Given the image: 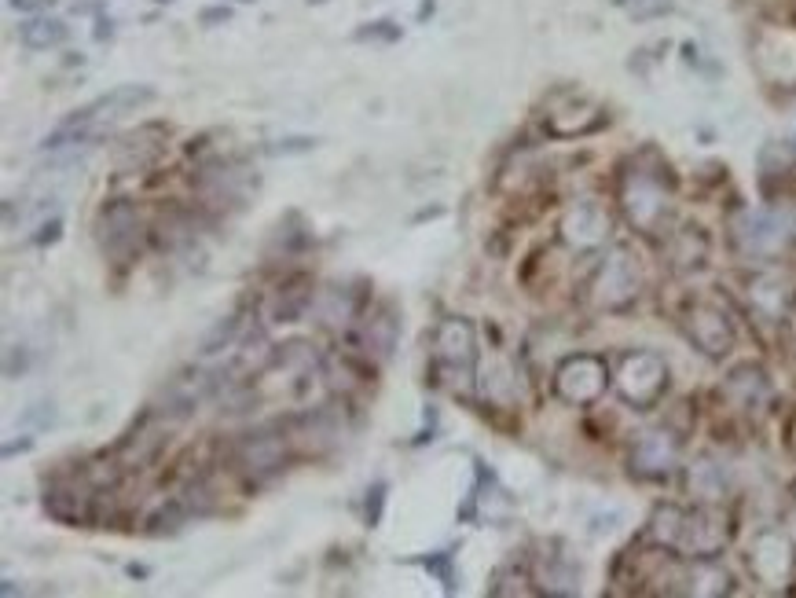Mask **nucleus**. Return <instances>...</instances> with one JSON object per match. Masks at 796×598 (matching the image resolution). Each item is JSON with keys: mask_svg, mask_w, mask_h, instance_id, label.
<instances>
[{"mask_svg": "<svg viewBox=\"0 0 796 598\" xmlns=\"http://www.w3.org/2000/svg\"><path fill=\"white\" fill-rule=\"evenodd\" d=\"M166 415H158V411H147L144 419L136 422V430L129 433L122 441V448H118V459H122V466H144L151 463L158 452H162V444H166Z\"/></svg>", "mask_w": 796, "mask_h": 598, "instance_id": "nucleus-16", "label": "nucleus"}, {"mask_svg": "<svg viewBox=\"0 0 796 598\" xmlns=\"http://www.w3.org/2000/svg\"><path fill=\"white\" fill-rule=\"evenodd\" d=\"M606 235H609V213L602 202L580 199L565 210L562 239L573 246V250H595V246L606 243Z\"/></svg>", "mask_w": 796, "mask_h": 598, "instance_id": "nucleus-12", "label": "nucleus"}, {"mask_svg": "<svg viewBox=\"0 0 796 598\" xmlns=\"http://www.w3.org/2000/svg\"><path fill=\"white\" fill-rule=\"evenodd\" d=\"M169 129L166 125H140L136 133L122 136V144L114 151V162L122 173H136V169L155 166L158 155H162V144H166Z\"/></svg>", "mask_w": 796, "mask_h": 598, "instance_id": "nucleus-17", "label": "nucleus"}, {"mask_svg": "<svg viewBox=\"0 0 796 598\" xmlns=\"http://www.w3.org/2000/svg\"><path fill=\"white\" fill-rule=\"evenodd\" d=\"M199 188L217 206H243V199L250 195V173L235 162H210L202 169Z\"/></svg>", "mask_w": 796, "mask_h": 598, "instance_id": "nucleus-15", "label": "nucleus"}, {"mask_svg": "<svg viewBox=\"0 0 796 598\" xmlns=\"http://www.w3.org/2000/svg\"><path fill=\"white\" fill-rule=\"evenodd\" d=\"M650 540L657 547L679 551L683 558H716L727 547V521L716 510H683V507H661L650 518Z\"/></svg>", "mask_w": 796, "mask_h": 598, "instance_id": "nucleus-1", "label": "nucleus"}, {"mask_svg": "<svg viewBox=\"0 0 796 598\" xmlns=\"http://www.w3.org/2000/svg\"><path fill=\"white\" fill-rule=\"evenodd\" d=\"M19 587H15V580H0V595H15Z\"/></svg>", "mask_w": 796, "mask_h": 598, "instance_id": "nucleus-39", "label": "nucleus"}, {"mask_svg": "<svg viewBox=\"0 0 796 598\" xmlns=\"http://www.w3.org/2000/svg\"><path fill=\"white\" fill-rule=\"evenodd\" d=\"M727 389L734 393V397L741 393V404H745V408H756L760 400H767V378H763L760 367H752V364L738 367V371L730 375Z\"/></svg>", "mask_w": 796, "mask_h": 598, "instance_id": "nucleus-24", "label": "nucleus"}, {"mask_svg": "<svg viewBox=\"0 0 796 598\" xmlns=\"http://www.w3.org/2000/svg\"><path fill=\"white\" fill-rule=\"evenodd\" d=\"M70 37V26L63 19H52V15H37L30 23L19 26V41H23L30 52H48V48H59Z\"/></svg>", "mask_w": 796, "mask_h": 598, "instance_id": "nucleus-22", "label": "nucleus"}, {"mask_svg": "<svg viewBox=\"0 0 796 598\" xmlns=\"http://www.w3.org/2000/svg\"><path fill=\"white\" fill-rule=\"evenodd\" d=\"M96 232H100V246L103 254L125 265V261H133L140 243H144V224H140V213H136L133 202L125 199H114L107 202L96 217Z\"/></svg>", "mask_w": 796, "mask_h": 598, "instance_id": "nucleus-7", "label": "nucleus"}, {"mask_svg": "<svg viewBox=\"0 0 796 598\" xmlns=\"http://www.w3.org/2000/svg\"><path fill=\"white\" fill-rule=\"evenodd\" d=\"M316 140L312 136H290V140H276L272 147H265L268 155H301V151H312Z\"/></svg>", "mask_w": 796, "mask_h": 598, "instance_id": "nucleus-31", "label": "nucleus"}, {"mask_svg": "<svg viewBox=\"0 0 796 598\" xmlns=\"http://www.w3.org/2000/svg\"><path fill=\"white\" fill-rule=\"evenodd\" d=\"M155 96L158 92L151 89V85H118V89L103 92L100 100L85 103L81 111L70 114L67 122H85V125L107 129V122H114V118H122V114H129V111H140L147 103H155Z\"/></svg>", "mask_w": 796, "mask_h": 598, "instance_id": "nucleus-10", "label": "nucleus"}, {"mask_svg": "<svg viewBox=\"0 0 796 598\" xmlns=\"http://www.w3.org/2000/svg\"><path fill=\"white\" fill-rule=\"evenodd\" d=\"M433 356L452 386H470L477 371V331L466 316H448L433 334Z\"/></svg>", "mask_w": 796, "mask_h": 598, "instance_id": "nucleus-3", "label": "nucleus"}, {"mask_svg": "<svg viewBox=\"0 0 796 598\" xmlns=\"http://www.w3.org/2000/svg\"><path fill=\"white\" fill-rule=\"evenodd\" d=\"M239 331H243V316H239V312H228V316H221V320L213 323L210 331L202 334L199 353L202 356H217V353H224V349H232L235 338H239Z\"/></svg>", "mask_w": 796, "mask_h": 598, "instance_id": "nucleus-23", "label": "nucleus"}, {"mask_svg": "<svg viewBox=\"0 0 796 598\" xmlns=\"http://www.w3.org/2000/svg\"><path fill=\"white\" fill-rule=\"evenodd\" d=\"M235 466L250 485H265L287 466V433L276 426H257L235 444Z\"/></svg>", "mask_w": 796, "mask_h": 598, "instance_id": "nucleus-4", "label": "nucleus"}, {"mask_svg": "<svg viewBox=\"0 0 796 598\" xmlns=\"http://www.w3.org/2000/svg\"><path fill=\"white\" fill-rule=\"evenodd\" d=\"M92 37H96V41H111V37H114L111 19H100V23H96V30H92Z\"/></svg>", "mask_w": 796, "mask_h": 598, "instance_id": "nucleus-37", "label": "nucleus"}, {"mask_svg": "<svg viewBox=\"0 0 796 598\" xmlns=\"http://www.w3.org/2000/svg\"><path fill=\"white\" fill-rule=\"evenodd\" d=\"M686 331H690L697 349L708 356H727L734 349V327L712 305H694L690 316H686Z\"/></svg>", "mask_w": 796, "mask_h": 598, "instance_id": "nucleus-14", "label": "nucleus"}, {"mask_svg": "<svg viewBox=\"0 0 796 598\" xmlns=\"http://www.w3.org/2000/svg\"><path fill=\"white\" fill-rule=\"evenodd\" d=\"M309 4H327V0H309Z\"/></svg>", "mask_w": 796, "mask_h": 598, "instance_id": "nucleus-40", "label": "nucleus"}, {"mask_svg": "<svg viewBox=\"0 0 796 598\" xmlns=\"http://www.w3.org/2000/svg\"><path fill=\"white\" fill-rule=\"evenodd\" d=\"M433 12H437V4H433V0H422V4H419V23H426Z\"/></svg>", "mask_w": 796, "mask_h": 598, "instance_id": "nucleus-38", "label": "nucleus"}, {"mask_svg": "<svg viewBox=\"0 0 796 598\" xmlns=\"http://www.w3.org/2000/svg\"><path fill=\"white\" fill-rule=\"evenodd\" d=\"M639 287H642L639 261L631 257V250L617 246V250L602 261V268H598L595 283H591V294H595L598 309H624V305H631V301L639 298Z\"/></svg>", "mask_w": 796, "mask_h": 598, "instance_id": "nucleus-9", "label": "nucleus"}, {"mask_svg": "<svg viewBox=\"0 0 796 598\" xmlns=\"http://www.w3.org/2000/svg\"><path fill=\"white\" fill-rule=\"evenodd\" d=\"M419 565L426 569V573L437 576V580L444 584V591L452 595L455 580H459V576H455V554L452 551H433V554H426V558H419Z\"/></svg>", "mask_w": 796, "mask_h": 598, "instance_id": "nucleus-27", "label": "nucleus"}, {"mask_svg": "<svg viewBox=\"0 0 796 598\" xmlns=\"http://www.w3.org/2000/svg\"><path fill=\"white\" fill-rule=\"evenodd\" d=\"M26 364H30V360H26V353L19 349V356H15V345H12V349H8V360H4V375L19 378L26 371Z\"/></svg>", "mask_w": 796, "mask_h": 598, "instance_id": "nucleus-34", "label": "nucleus"}, {"mask_svg": "<svg viewBox=\"0 0 796 598\" xmlns=\"http://www.w3.org/2000/svg\"><path fill=\"white\" fill-rule=\"evenodd\" d=\"M386 492H389L386 481H375V485L367 488L364 518H367V525H371V529H378V525H382V514H386Z\"/></svg>", "mask_w": 796, "mask_h": 598, "instance_id": "nucleus-30", "label": "nucleus"}, {"mask_svg": "<svg viewBox=\"0 0 796 598\" xmlns=\"http://www.w3.org/2000/svg\"><path fill=\"white\" fill-rule=\"evenodd\" d=\"M793 235L789 213L778 210H741L734 217V243L745 257H771L778 254Z\"/></svg>", "mask_w": 796, "mask_h": 598, "instance_id": "nucleus-6", "label": "nucleus"}, {"mask_svg": "<svg viewBox=\"0 0 796 598\" xmlns=\"http://www.w3.org/2000/svg\"><path fill=\"white\" fill-rule=\"evenodd\" d=\"M59 239H63V217H52V221H45L41 228H37V235H34L37 246H52V243H59Z\"/></svg>", "mask_w": 796, "mask_h": 598, "instance_id": "nucleus-32", "label": "nucleus"}, {"mask_svg": "<svg viewBox=\"0 0 796 598\" xmlns=\"http://www.w3.org/2000/svg\"><path fill=\"white\" fill-rule=\"evenodd\" d=\"M668 389V364L657 353H628L617 367V393L631 408H653Z\"/></svg>", "mask_w": 796, "mask_h": 598, "instance_id": "nucleus-5", "label": "nucleus"}, {"mask_svg": "<svg viewBox=\"0 0 796 598\" xmlns=\"http://www.w3.org/2000/svg\"><path fill=\"white\" fill-rule=\"evenodd\" d=\"M353 37H356V41H382V45H393V41H400V37H404V30H400L393 19H375V23L360 26Z\"/></svg>", "mask_w": 796, "mask_h": 598, "instance_id": "nucleus-29", "label": "nucleus"}, {"mask_svg": "<svg viewBox=\"0 0 796 598\" xmlns=\"http://www.w3.org/2000/svg\"><path fill=\"white\" fill-rule=\"evenodd\" d=\"M191 510L184 499H169V503H162V507L147 518V532L151 536H173V532H180L184 525H188Z\"/></svg>", "mask_w": 796, "mask_h": 598, "instance_id": "nucleus-25", "label": "nucleus"}, {"mask_svg": "<svg viewBox=\"0 0 796 598\" xmlns=\"http://www.w3.org/2000/svg\"><path fill=\"white\" fill-rule=\"evenodd\" d=\"M199 23L202 26H224V23H232V8H228V4H213V8H202Z\"/></svg>", "mask_w": 796, "mask_h": 598, "instance_id": "nucleus-33", "label": "nucleus"}, {"mask_svg": "<svg viewBox=\"0 0 796 598\" xmlns=\"http://www.w3.org/2000/svg\"><path fill=\"white\" fill-rule=\"evenodd\" d=\"M675 459H679V441H675L668 430L646 433V437L635 444V452H631V466H635V474H642V477L672 474Z\"/></svg>", "mask_w": 796, "mask_h": 598, "instance_id": "nucleus-18", "label": "nucleus"}, {"mask_svg": "<svg viewBox=\"0 0 796 598\" xmlns=\"http://www.w3.org/2000/svg\"><path fill=\"white\" fill-rule=\"evenodd\" d=\"M602 122H606V118H602V111H598V107H591V103H584V100L569 103V107H562V111H554L551 118H547L551 133L562 136V140H569V136L595 133Z\"/></svg>", "mask_w": 796, "mask_h": 598, "instance_id": "nucleus-20", "label": "nucleus"}, {"mask_svg": "<svg viewBox=\"0 0 796 598\" xmlns=\"http://www.w3.org/2000/svg\"><path fill=\"white\" fill-rule=\"evenodd\" d=\"M609 386V367L602 356L591 353H576L569 360H562V367L554 371V393L565 400V404H595Z\"/></svg>", "mask_w": 796, "mask_h": 598, "instance_id": "nucleus-8", "label": "nucleus"}, {"mask_svg": "<svg viewBox=\"0 0 796 598\" xmlns=\"http://www.w3.org/2000/svg\"><path fill=\"white\" fill-rule=\"evenodd\" d=\"M749 565H752V576H756L760 584L785 587L793 580V543L774 529L760 532L756 543H752Z\"/></svg>", "mask_w": 796, "mask_h": 598, "instance_id": "nucleus-11", "label": "nucleus"}, {"mask_svg": "<svg viewBox=\"0 0 796 598\" xmlns=\"http://www.w3.org/2000/svg\"><path fill=\"white\" fill-rule=\"evenodd\" d=\"M752 301L760 305L767 316H782V309H785V301H789V290H785V283L782 279H774V276H760L756 283H752Z\"/></svg>", "mask_w": 796, "mask_h": 598, "instance_id": "nucleus-26", "label": "nucleus"}, {"mask_svg": "<svg viewBox=\"0 0 796 598\" xmlns=\"http://www.w3.org/2000/svg\"><path fill=\"white\" fill-rule=\"evenodd\" d=\"M30 448H34V437H23V441L4 444V459H12V455H19V452H30Z\"/></svg>", "mask_w": 796, "mask_h": 598, "instance_id": "nucleus-36", "label": "nucleus"}, {"mask_svg": "<svg viewBox=\"0 0 796 598\" xmlns=\"http://www.w3.org/2000/svg\"><path fill=\"white\" fill-rule=\"evenodd\" d=\"M92 499H96V492L81 477H59L45 488V510L63 525H89Z\"/></svg>", "mask_w": 796, "mask_h": 598, "instance_id": "nucleus-13", "label": "nucleus"}, {"mask_svg": "<svg viewBox=\"0 0 796 598\" xmlns=\"http://www.w3.org/2000/svg\"><path fill=\"white\" fill-rule=\"evenodd\" d=\"M243 4H250V0H243Z\"/></svg>", "mask_w": 796, "mask_h": 598, "instance_id": "nucleus-42", "label": "nucleus"}, {"mask_svg": "<svg viewBox=\"0 0 796 598\" xmlns=\"http://www.w3.org/2000/svg\"><path fill=\"white\" fill-rule=\"evenodd\" d=\"M15 12H41V8H52V0H8Z\"/></svg>", "mask_w": 796, "mask_h": 598, "instance_id": "nucleus-35", "label": "nucleus"}, {"mask_svg": "<svg viewBox=\"0 0 796 598\" xmlns=\"http://www.w3.org/2000/svg\"><path fill=\"white\" fill-rule=\"evenodd\" d=\"M312 298H316L312 279H305V276L287 279V283L276 290L272 305H268V320L272 323H298L301 316L312 309Z\"/></svg>", "mask_w": 796, "mask_h": 598, "instance_id": "nucleus-19", "label": "nucleus"}, {"mask_svg": "<svg viewBox=\"0 0 796 598\" xmlns=\"http://www.w3.org/2000/svg\"><path fill=\"white\" fill-rule=\"evenodd\" d=\"M155 4H169V0H155Z\"/></svg>", "mask_w": 796, "mask_h": 598, "instance_id": "nucleus-41", "label": "nucleus"}, {"mask_svg": "<svg viewBox=\"0 0 796 598\" xmlns=\"http://www.w3.org/2000/svg\"><path fill=\"white\" fill-rule=\"evenodd\" d=\"M690 488H694L697 496L719 499L723 496V477H719V470L712 463H697L694 470H690Z\"/></svg>", "mask_w": 796, "mask_h": 598, "instance_id": "nucleus-28", "label": "nucleus"}, {"mask_svg": "<svg viewBox=\"0 0 796 598\" xmlns=\"http://www.w3.org/2000/svg\"><path fill=\"white\" fill-rule=\"evenodd\" d=\"M661 173H668V169L664 166L650 169L646 158H635L624 169V177H620V206H624L628 221L639 232H657V224L668 213V188H672V180L661 177Z\"/></svg>", "mask_w": 796, "mask_h": 598, "instance_id": "nucleus-2", "label": "nucleus"}, {"mask_svg": "<svg viewBox=\"0 0 796 598\" xmlns=\"http://www.w3.org/2000/svg\"><path fill=\"white\" fill-rule=\"evenodd\" d=\"M397 331L400 323L389 309H378L375 316L364 320V353L375 356V360H389L393 345H397Z\"/></svg>", "mask_w": 796, "mask_h": 598, "instance_id": "nucleus-21", "label": "nucleus"}]
</instances>
